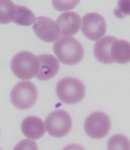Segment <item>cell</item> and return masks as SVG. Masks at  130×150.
Returning a JSON list of instances; mask_svg holds the SVG:
<instances>
[{
  "label": "cell",
  "mask_w": 130,
  "mask_h": 150,
  "mask_svg": "<svg viewBox=\"0 0 130 150\" xmlns=\"http://www.w3.org/2000/svg\"><path fill=\"white\" fill-rule=\"evenodd\" d=\"M39 67L36 77L41 81H48L57 74L59 70L58 59L52 54L38 55Z\"/></svg>",
  "instance_id": "cell-9"
},
{
  "label": "cell",
  "mask_w": 130,
  "mask_h": 150,
  "mask_svg": "<svg viewBox=\"0 0 130 150\" xmlns=\"http://www.w3.org/2000/svg\"><path fill=\"white\" fill-rule=\"evenodd\" d=\"M16 6L11 1H1L0 18L1 24H6L13 21Z\"/></svg>",
  "instance_id": "cell-15"
},
{
  "label": "cell",
  "mask_w": 130,
  "mask_h": 150,
  "mask_svg": "<svg viewBox=\"0 0 130 150\" xmlns=\"http://www.w3.org/2000/svg\"><path fill=\"white\" fill-rule=\"evenodd\" d=\"M53 51L61 63L71 66L81 62L85 55L81 43L72 37L59 38L53 45Z\"/></svg>",
  "instance_id": "cell-1"
},
{
  "label": "cell",
  "mask_w": 130,
  "mask_h": 150,
  "mask_svg": "<svg viewBox=\"0 0 130 150\" xmlns=\"http://www.w3.org/2000/svg\"><path fill=\"white\" fill-rule=\"evenodd\" d=\"M118 7L115 9L114 13L117 17L121 19L124 18L126 15L130 14V2L129 1H119L118 2Z\"/></svg>",
  "instance_id": "cell-18"
},
{
  "label": "cell",
  "mask_w": 130,
  "mask_h": 150,
  "mask_svg": "<svg viewBox=\"0 0 130 150\" xmlns=\"http://www.w3.org/2000/svg\"><path fill=\"white\" fill-rule=\"evenodd\" d=\"M108 149L109 150H129V140L124 135H114L108 141Z\"/></svg>",
  "instance_id": "cell-16"
},
{
  "label": "cell",
  "mask_w": 130,
  "mask_h": 150,
  "mask_svg": "<svg viewBox=\"0 0 130 150\" xmlns=\"http://www.w3.org/2000/svg\"><path fill=\"white\" fill-rule=\"evenodd\" d=\"M57 23L60 30L61 35L65 36H73L80 30L81 18L74 12H67L61 14L57 19Z\"/></svg>",
  "instance_id": "cell-10"
},
{
  "label": "cell",
  "mask_w": 130,
  "mask_h": 150,
  "mask_svg": "<svg viewBox=\"0 0 130 150\" xmlns=\"http://www.w3.org/2000/svg\"><path fill=\"white\" fill-rule=\"evenodd\" d=\"M36 20L34 13L28 7L16 5L13 21L17 25L29 26L34 23Z\"/></svg>",
  "instance_id": "cell-14"
},
{
  "label": "cell",
  "mask_w": 130,
  "mask_h": 150,
  "mask_svg": "<svg viewBox=\"0 0 130 150\" xmlns=\"http://www.w3.org/2000/svg\"><path fill=\"white\" fill-rule=\"evenodd\" d=\"M38 67V56L26 50L16 54L11 62V68L14 75L23 80L31 79L36 76Z\"/></svg>",
  "instance_id": "cell-3"
},
{
  "label": "cell",
  "mask_w": 130,
  "mask_h": 150,
  "mask_svg": "<svg viewBox=\"0 0 130 150\" xmlns=\"http://www.w3.org/2000/svg\"><path fill=\"white\" fill-rule=\"evenodd\" d=\"M47 132L55 138H62L71 131L72 121L70 115L63 110H56L46 118Z\"/></svg>",
  "instance_id": "cell-5"
},
{
  "label": "cell",
  "mask_w": 130,
  "mask_h": 150,
  "mask_svg": "<svg viewBox=\"0 0 130 150\" xmlns=\"http://www.w3.org/2000/svg\"><path fill=\"white\" fill-rule=\"evenodd\" d=\"M111 128V121L108 115L102 111H95L86 118L84 123L86 134L94 139L105 137Z\"/></svg>",
  "instance_id": "cell-6"
},
{
  "label": "cell",
  "mask_w": 130,
  "mask_h": 150,
  "mask_svg": "<svg viewBox=\"0 0 130 150\" xmlns=\"http://www.w3.org/2000/svg\"><path fill=\"white\" fill-rule=\"evenodd\" d=\"M107 28L105 19L98 13H89L83 17L82 32L90 40H100L106 33Z\"/></svg>",
  "instance_id": "cell-7"
},
{
  "label": "cell",
  "mask_w": 130,
  "mask_h": 150,
  "mask_svg": "<svg viewBox=\"0 0 130 150\" xmlns=\"http://www.w3.org/2000/svg\"><path fill=\"white\" fill-rule=\"evenodd\" d=\"M21 129L25 137L32 140L42 138L46 132L43 122L36 116L26 117L21 123Z\"/></svg>",
  "instance_id": "cell-11"
},
{
  "label": "cell",
  "mask_w": 130,
  "mask_h": 150,
  "mask_svg": "<svg viewBox=\"0 0 130 150\" xmlns=\"http://www.w3.org/2000/svg\"><path fill=\"white\" fill-rule=\"evenodd\" d=\"M110 57L114 63L120 64L129 63L130 42L125 40L116 39L111 47Z\"/></svg>",
  "instance_id": "cell-13"
},
{
  "label": "cell",
  "mask_w": 130,
  "mask_h": 150,
  "mask_svg": "<svg viewBox=\"0 0 130 150\" xmlns=\"http://www.w3.org/2000/svg\"><path fill=\"white\" fill-rule=\"evenodd\" d=\"M33 29L38 38L48 43L56 42L61 34L57 22L46 17L36 18Z\"/></svg>",
  "instance_id": "cell-8"
},
{
  "label": "cell",
  "mask_w": 130,
  "mask_h": 150,
  "mask_svg": "<svg viewBox=\"0 0 130 150\" xmlns=\"http://www.w3.org/2000/svg\"><path fill=\"white\" fill-rule=\"evenodd\" d=\"M56 94L59 100L67 104H75L80 102L86 94V87L80 79L66 77L57 84Z\"/></svg>",
  "instance_id": "cell-2"
},
{
  "label": "cell",
  "mask_w": 130,
  "mask_h": 150,
  "mask_svg": "<svg viewBox=\"0 0 130 150\" xmlns=\"http://www.w3.org/2000/svg\"><path fill=\"white\" fill-rule=\"evenodd\" d=\"M79 1H53V7L59 11L70 10L75 8Z\"/></svg>",
  "instance_id": "cell-17"
},
{
  "label": "cell",
  "mask_w": 130,
  "mask_h": 150,
  "mask_svg": "<svg viewBox=\"0 0 130 150\" xmlns=\"http://www.w3.org/2000/svg\"><path fill=\"white\" fill-rule=\"evenodd\" d=\"M117 39L112 36H107L97 42L94 46L93 53L100 63L110 64L114 63L110 57V49L114 41Z\"/></svg>",
  "instance_id": "cell-12"
},
{
  "label": "cell",
  "mask_w": 130,
  "mask_h": 150,
  "mask_svg": "<svg viewBox=\"0 0 130 150\" xmlns=\"http://www.w3.org/2000/svg\"><path fill=\"white\" fill-rule=\"evenodd\" d=\"M38 98V89L30 81L19 82L13 88L10 94L11 101L13 106L22 110L33 107Z\"/></svg>",
  "instance_id": "cell-4"
}]
</instances>
